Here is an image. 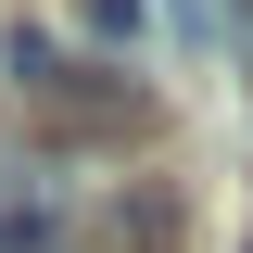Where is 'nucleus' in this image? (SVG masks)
I'll return each mask as SVG.
<instances>
[{
  "mask_svg": "<svg viewBox=\"0 0 253 253\" xmlns=\"http://www.w3.org/2000/svg\"><path fill=\"white\" fill-rule=\"evenodd\" d=\"M114 253H177V190H165V177H139L114 203Z\"/></svg>",
  "mask_w": 253,
  "mask_h": 253,
  "instance_id": "1",
  "label": "nucleus"
},
{
  "mask_svg": "<svg viewBox=\"0 0 253 253\" xmlns=\"http://www.w3.org/2000/svg\"><path fill=\"white\" fill-rule=\"evenodd\" d=\"M0 63H13V89H26V101H38V89H63V51H51V38L26 26V13L0 26Z\"/></svg>",
  "mask_w": 253,
  "mask_h": 253,
  "instance_id": "2",
  "label": "nucleus"
},
{
  "mask_svg": "<svg viewBox=\"0 0 253 253\" xmlns=\"http://www.w3.org/2000/svg\"><path fill=\"white\" fill-rule=\"evenodd\" d=\"M76 26H89L101 51H139V38H152V0H76Z\"/></svg>",
  "mask_w": 253,
  "mask_h": 253,
  "instance_id": "3",
  "label": "nucleus"
},
{
  "mask_svg": "<svg viewBox=\"0 0 253 253\" xmlns=\"http://www.w3.org/2000/svg\"><path fill=\"white\" fill-rule=\"evenodd\" d=\"M241 253H253V241H241Z\"/></svg>",
  "mask_w": 253,
  "mask_h": 253,
  "instance_id": "4",
  "label": "nucleus"
}]
</instances>
